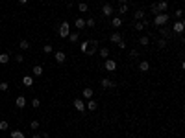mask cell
Returning a JSON list of instances; mask_svg holds the SVG:
<instances>
[{
  "label": "cell",
  "mask_w": 185,
  "mask_h": 138,
  "mask_svg": "<svg viewBox=\"0 0 185 138\" xmlns=\"http://www.w3.org/2000/svg\"><path fill=\"white\" fill-rule=\"evenodd\" d=\"M19 46H21V50H28L30 48V42L28 41H21V42H19Z\"/></svg>",
  "instance_id": "cell-34"
},
{
  "label": "cell",
  "mask_w": 185,
  "mask_h": 138,
  "mask_svg": "<svg viewBox=\"0 0 185 138\" xmlns=\"http://www.w3.org/2000/svg\"><path fill=\"white\" fill-rule=\"evenodd\" d=\"M11 138H24V133L19 131V129H15V131H11Z\"/></svg>",
  "instance_id": "cell-23"
},
{
  "label": "cell",
  "mask_w": 185,
  "mask_h": 138,
  "mask_svg": "<svg viewBox=\"0 0 185 138\" xmlns=\"http://www.w3.org/2000/svg\"><path fill=\"white\" fill-rule=\"evenodd\" d=\"M150 13L152 15H157L159 11H157V7H156V4H152V7H150Z\"/></svg>",
  "instance_id": "cell-39"
},
{
  "label": "cell",
  "mask_w": 185,
  "mask_h": 138,
  "mask_svg": "<svg viewBox=\"0 0 185 138\" xmlns=\"http://www.w3.org/2000/svg\"><path fill=\"white\" fill-rule=\"evenodd\" d=\"M7 88H9V83H7V81H2V83H0V90H2V92H6Z\"/></svg>",
  "instance_id": "cell-36"
},
{
  "label": "cell",
  "mask_w": 185,
  "mask_h": 138,
  "mask_svg": "<svg viewBox=\"0 0 185 138\" xmlns=\"http://www.w3.org/2000/svg\"><path fill=\"white\" fill-rule=\"evenodd\" d=\"M54 57H56V61H57V63H65L67 53H65V52H61V50H57V52H54Z\"/></svg>",
  "instance_id": "cell-10"
},
{
  "label": "cell",
  "mask_w": 185,
  "mask_h": 138,
  "mask_svg": "<svg viewBox=\"0 0 185 138\" xmlns=\"http://www.w3.org/2000/svg\"><path fill=\"white\" fill-rule=\"evenodd\" d=\"M15 105H17L19 109H24V107H26V98H24V96H17V100H15Z\"/></svg>",
  "instance_id": "cell-12"
},
{
  "label": "cell",
  "mask_w": 185,
  "mask_h": 138,
  "mask_svg": "<svg viewBox=\"0 0 185 138\" xmlns=\"http://www.w3.org/2000/svg\"><path fill=\"white\" fill-rule=\"evenodd\" d=\"M137 55H139V52H137V50H132V52H130V57H132V59H135Z\"/></svg>",
  "instance_id": "cell-41"
},
{
  "label": "cell",
  "mask_w": 185,
  "mask_h": 138,
  "mask_svg": "<svg viewBox=\"0 0 185 138\" xmlns=\"http://www.w3.org/2000/svg\"><path fill=\"white\" fill-rule=\"evenodd\" d=\"M9 61V53H0V65H6Z\"/></svg>",
  "instance_id": "cell-25"
},
{
  "label": "cell",
  "mask_w": 185,
  "mask_h": 138,
  "mask_svg": "<svg viewBox=\"0 0 185 138\" xmlns=\"http://www.w3.org/2000/svg\"><path fill=\"white\" fill-rule=\"evenodd\" d=\"M57 33H59V37H69V33H70V24L67 20H63L61 24H59V28H57Z\"/></svg>",
  "instance_id": "cell-2"
},
{
  "label": "cell",
  "mask_w": 185,
  "mask_h": 138,
  "mask_svg": "<svg viewBox=\"0 0 185 138\" xmlns=\"http://www.w3.org/2000/svg\"><path fill=\"white\" fill-rule=\"evenodd\" d=\"M139 44H141V46H148V44H150V37H146V35H143V37L139 39Z\"/></svg>",
  "instance_id": "cell-22"
},
{
  "label": "cell",
  "mask_w": 185,
  "mask_h": 138,
  "mask_svg": "<svg viewBox=\"0 0 185 138\" xmlns=\"http://www.w3.org/2000/svg\"><path fill=\"white\" fill-rule=\"evenodd\" d=\"M117 46H119L120 50H124V48H126V42H124V41H119V42H117Z\"/></svg>",
  "instance_id": "cell-42"
},
{
  "label": "cell",
  "mask_w": 185,
  "mask_h": 138,
  "mask_svg": "<svg viewBox=\"0 0 185 138\" xmlns=\"http://www.w3.org/2000/svg\"><path fill=\"white\" fill-rule=\"evenodd\" d=\"M43 52H45V53H52L54 52L52 44H45V46H43Z\"/></svg>",
  "instance_id": "cell-32"
},
{
  "label": "cell",
  "mask_w": 185,
  "mask_h": 138,
  "mask_svg": "<svg viewBox=\"0 0 185 138\" xmlns=\"http://www.w3.org/2000/svg\"><path fill=\"white\" fill-rule=\"evenodd\" d=\"M96 52H98V41H89V48L85 52V55H94Z\"/></svg>",
  "instance_id": "cell-5"
},
{
  "label": "cell",
  "mask_w": 185,
  "mask_h": 138,
  "mask_svg": "<svg viewBox=\"0 0 185 138\" xmlns=\"http://www.w3.org/2000/svg\"><path fill=\"white\" fill-rule=\"evenodd\" d=\"M15 61H17V63H22V61H24V55H15Z\"/></svg>",
  "instance_id": "cell-43"
},
{
  "label": "cell",
  "mask_w": 185,
  "mask_h": 138,
  "mask_svg": "<svg viewBox=\"0 0 185 138\" xmlns=\"http://www.w3.org/2000/svg\"><path fill=\"white\" fill-rule=\"evenodd\" d=\"M69 39H70V42H76L78 39H80V35H78V31H72V33H69Z\"/></svg>",
  "instance_id": "cell-26"
},
{
  "label": "cell",
  "mask_w": 185,
  "mask_h": 138,
  "mask_svg": "<svg viewBox=\"0 0 185 138\" xmlns=\"http://www.w3.org/2000/svg\"><path fill=\"white\" fill-rule=\"evenodd\" d=\"M170 30H172V33H183V30H185V22L182 20V18H180V20L174 22V26H172Z\"/></svg>",
  "instance_id": "cell-3"
},
{
  "label": "cell",
  "mask_w": 185,
  "mask_h": 138,
  "mask_svg": "<svg viewBox=\"0 0 185 138\" xmlns=\"http://www.w3.org/2000/svg\"><path fill=\"white\" fill-rule=\"evenodd\" d=\"M119 13H120V15L128 13V4H120V7H119Z\"/></svg>",
  "instance_id": "cell-30"
},
{
  "label": "cell",
  "mask_w": 185,
  "mask_h": 138,
  "mask_svg": "<svg viewBox=\"0 0 185 138\" xmlns=\"http://www.w3.org/2000/svg\"><path fill=\"white\" fill-rule=\"evenodd\" d=\"M31 107L39 109V107H41V100H39V98H33V100H31Z\"/></svg>",
  "instance_id": "cell-28"
},
{
  "label": "cell",
  "mask_w": 185,
  "mask_h": 138,
  "mask_svg": "<svg viewBox=\"0 0 185 138\" xmlns=\"http://www.w3.org/2000/svg\"><path fill=\"white\" fill-rule=\"evenodd\" d=\"M19 4H28V0H19Z\"/></svg>",
  "instance_id": "cell-44"
},
{
  "label": "cell",
  "mask_w": 185,
  "mask_h": 138,
  "mask_svg": "<svg viewBox=\"0 0 185 138\" xmlns=\"http://www.w3.org/2000/svg\"><path fill=\"white\" fill-rule=\"evenodd\" d=\"M100 57L102 59H108L109 57V50L108 48H100Z\"/></svg>",
  "instance_id": "cell-27"
},
{
  "label": "cell",
  "mask_w": 185,
  "mask_h": 138,
  "mask_svg": "<svg viewBox=\"0 0 185 138\" xmlns=\"http://www.w3.org/2000/svg\"><path fill=\"white\" fill-rule=\"evenodd\" d=\"M113 13H115V9H113L111 4H104V6H102V15H104V17H111Z\"/></svg>",
  "instance_id": "cell-6"
},
{
  "label": "cell",
  "mask_w": 185,
  "mask_h": 138,
  "mask_svg": "<svg viewBox=\"0 0 185 138\" xmlns=\"http://www.w3.org/2000/svg\"><path fill=\"white\" fill-rule=\"evenodd\" d=\"M74 109H76V110H80V112H83V110H85V103H83V100H74Z\"/></svg>",
  "instance_id": "cell-11"
},
{
  "label": "cell",
  "mask_w": 185,
  "mask_h": 138,
  "mask_svg": "<svg viewBox=\"0 0 185 138\" xmlns=\"http://www.w3.org/2000/svg\"><path fill=\"white\" fill-rule=\"evenodd\" d=\"M174 15H176L178 18H182V15H183V9H176V11H174Z\"/></svg>",
  "instance_id": "cell-40"
},
{
  "label": "cell",
  "mask_w": 185,
  "mask_h": 138,
  "mask_svg": "<svg viewBox=\"0 0 185 138\" xmlns=\"http://www.w3.org/2000/svg\"><path fill=\"white\" fill-rule=\"evenodd\" d=\"M31 74H33V76H43V66L41 65H35L33 68H31Z\"/></svg>",
  "instance_id": "cell-19"
},
{
  "label": "cell",
  "mask_w": 185,
  "mask_h": 138,
  "mask_svg": "<svg viewBox=\"0 0 185 138\" xmlns=\"http://www.w3.org/2000/svg\"><path fill=\"white\" fill-rule=\"evenodd\" d=\"M7 129H9V123H7L6 120H2L0 121V131H7Z\"/></svg>",
  "instance_id": "cell-29"
},
{
  "label": "cell",
  "mask_w": 185,
  "mask_h": 138,
  "mask_svg": "<svg viewBox=\"0 0 185 138\" xmlns=\"http://www.w3.org/2000/svg\"><path fill=\"white\" fill-rule=\"evenodd\" d=\"M119 2H120V4H128V0H119Z\"/></svg>",
  "instance_id": "cell-46"
},
{
  "label": "cell",
  "mask_w": 185,
  "mask_h": 138,
  "mask_svg": "<svg viewBox=\"0 0 185 138\" xmlns=\"http://www.w3.org/2000/svg\"><path fill=\"white\" fill-rule=\"evenodd\" d=\"M93 94H94V90L91 88V86H85V88L81 90V96H83L85 100H91V98H93Z\"/></svg>",
  "instance_id": "cell-9"
},
{
  "label": "cell",
  "mask_w": 185,
  "mask_h": 138,
  "mask_svg": "<svg viewBox=\"0 0 185 138\" xmlns=\"http://www.w3.org/2000/svg\"><path fill=\"white\" fill-rule=\"evenodd\" d=\"M39 127H41V123H39L37 120H31V123H30V129H33V131H35V129H39Z\"/></svg>",
  "instance_id": "cell-35"
},
{
  "label": "cell",
  "mask_w": 185,
  "mask_h": 138,
  "mask_svg": "<svg viewBox=\"0 0 185 138\" xmlns=\"http://www.w3.org/2000/svg\"><path fill=\"white\" fill-rule=\"evenodd\" d=\"M74 26L78 28V30H85V18H76V22H74Z\"/></svg>",
  "instance_id": "cell-18"
},
{
  "label": "cell",
  "mask_w": 185,
  "mask_h": 138,
  "mask_svg": "<svg viewBox=\"0 0 185 138\" xmlns=\"http://www.w3.org/2000/svg\"><path fill=\"white\" fill-rule=\"evenodd\" d=\"M144 18V9H137L135 11V20H143Z\"/></svg>",
  "instance_id": "cell-24"
},
{
  "label": "cell",
  "mask_w": 185,
  "mask_h": 138,
  "mask_svg": "<svg viewBox=\"0 0 185 138\" xmlns=\"http://www.w3.org/2000/svg\"><path fill=\"white\" fill-rule=\"evenodd\" d=\"M157 46H159V48H165V46H167V39H159V41H157Z\"/></svg>",
  "instance_id": "cell-38"
},
{
  "label": "cell",
  "mask_w": 185,
  "mask_h": 138,
  "mask_svg": "<svg viewBox=\"0 0 185 138\" xmlns=\"http://www.w3.org/2000/svg\"><path fill=\"white\" fill-rule=\"evenodd\" d=\"M159 33L163 35V39H168V37L172 35V30H170V28H161V30H159Z\"/></svg>",
  "instance_id": "cell-17"
},
{
  "label": "cell",
  "mask_w": 185,
  "mask_h": 138,
  "mask_svg": "<svg viewBox=\"0 0 185 138\" xmlns=\"http://www.w3.org/2000/svg\"><path fill=\"white\" fill-rule=\"evenodd\" d=\"M87 109L93 112V110H96V109H98V103H96L94 100H89V101H87Z\"/></svg>",
  "instance_id": "cell-21"
},
{
  "label": "cell",
  "mask_w": 185,
  "mask_h": 138,
  "mask_svg": "<svg viewBox=\"0 0 185 138\" xmlns=\"http://www.w3.org/2000/svg\"><path fill=\"white\" fill-rule=\"evenodd\" d=\"M87 48H89V41H83V42H81V44H80V50H81V52H87Z\"/></svg>",
  "instance_id": "cell-33"
},
{
  "label": "cell",
  "mask_w": 185,
  "mask_h": 138,
  "mask_svg": "<svg viewBox=\"0 0 185 138\" xmlns=\"http://www.w3.org/2000/svg\"><path fill=\"white\" fill-rule=\"evenodd\" d=\"M170 20V15L168 13H157V15H154V26H165L167 22Z\"/></svg>",
  "instance_id": "cell-1"
},
{
  "label": "cell",
  "mask_w": 185,
  "mask_h": 138,
  "mask_svg": "<svg viewBox=\"0 0 185 138\" xmlns=\"http://www.w3.org/2000/svg\"><path fill=\"white\" fill-rule=\"evenodd\" d=\"M109 41H111V42H115V44H117L119 41H122V35H120L119 31H113V33H111V37H109Z\"/></svg>",
  "instance_id": "cell-14"
},
{
  "label": "cell",
  "mask_w": 185,
  "mask_h": 138,
  "mask_svg": "<svg viewBox=\"0 0 185 138\" xmlns=\"http://www.w3.org/2000/svg\"><path fill=\"white\" fill-rule=\"evenodd\" d=\"M156 7H157V11H159V13H163V11H167L168 4L165 2V0H161V2H157V4H156Z\"/></svg>",
  "instance_id": "cell-15"
},
{
  "label": "cell",
  "mask_w": 185,
  "mask_h": 138,
  "mask_svg": "<svg viewBox=\"0 0 185 138\" xmlns=\"http://www.w3.org/2000/svg\"><path fill=\"white\" fill-rule=\"evenodd\" d=\"M111 26L115 28V30H117V28H120V26H122V18H120V17H113L111 18Z\"/></svg>",
  "instance_id": "cell-16"
},
{
  "label": "cell",
  "mask_w": 185,
  "mask_h": 138,
  "mask_svg": "<svg viewBox=\"0 0 185 138\" xmlns=\"http://www.w3.org/2000/svg\"><path fill=\"white\" fill-rule=\"evenodd\" d=\"M31 138H41V135H37V133H35V135H33V136H31Z\"/></svg>",
  "instance_id": "cell-45"
},
{
  "label": "cell",
  "mask_w": 185,
  "mask_h": 138,
  "mask_svg": "<svg viewBox=\"0 0 185 138\" xmlns=\"http://www.w3.org/2000/svg\"><path fill=\"white\" fill-rule=\"evenodd\" d=\"M100 86L102 88H111V86H115V81L109 79V77H102L100 79Z\"/></svg>",
  "instance_id": "cell-7"
},
{
  "label": "cell",
  "mask_w": 185,
  "mask_h": 138,
  "mask_svg": "<svg viewBox=\"0 0 185 138\" xmlns=\"http://www.w3.org/2000/svg\"><path fill=\"white\" fill-rule=\"evenodd\" d=\"M78 9L85 13V11H89V7H87V4H85V2H80V4H78Z\"/></svg>",
  "instance_id": "cell-31"
},
{
  "label": "cell",
  "mask_w": 185,
  "mask_h": 138,
  "mask_svg": "<svg viewBox=\"0 0 185 138\" xmlns=\"http://www.w3.org/2000/svg\"><path fill=\"white\" fill-rule=\"evenodd\" d=\"M104 70H108V72H115V70H117V61H115V59H106Z\"/></svg>",
  "instance_id": "cell-4"
},
{
  "label": "cell",
  "mask_w": 185,
  "mask_h": 138,
  "mask_svg": "<svg viewBox=\"0 0 185 138\" xmlns=\"http://www.w3.org/2000/svg\"><path fill=\"white\" fill-rule=\"evenodd\" d=\"M146 26H148V20H146V18H144V20H135V22H133V28H135L137 31H143Z\"/></svg>",
  "instance_id": "cell-8"
},
{
  "label": "cell",
  "mask_w": 185,
  "mask_h": 138,
  "mask_svg": "<svg viewBox=\"0 0 185 138\" xmlns=\"http://www.w3.org/2000/svg\"><path fill=\"white\" fill-rule=\"evenodd\" d=\"M22 85L31 86V85H33V77H31V76H24V77H22Z\"/></svg>",
  "instance_id": "cell-20"
},
{
  "label": "cell",
  "mask_w": 185,
  "mask_h": 138,
  "mask_svg": "<svg viewBox=\"0 0 185 138\" xmlns=\"http://www.w3.org/2000/svg\"><path fill=\"white\" fill-rule=\"evenodd\" d=\"M139 70H141L143 74H146L148 70H150V63H148V61H141V63H139Z\"/></svg>",
  "instance_id": "cell-13"
},
{
  "label": "cell",
  "mask_w": 185,
  "mask_h": 138,
  "mask_svg": "<svg viewBox=\"0 0 185 138\" xmlns=\"http://www.w3.org/2000/svg\"><path fill=\"white\" fill-rule=\"evenodd\" d=\"M94 26V18L91 17V18H87V20H85V28H93Z\"/></svg>",
  "instance_id": "cell-37"
}]
</instances>
